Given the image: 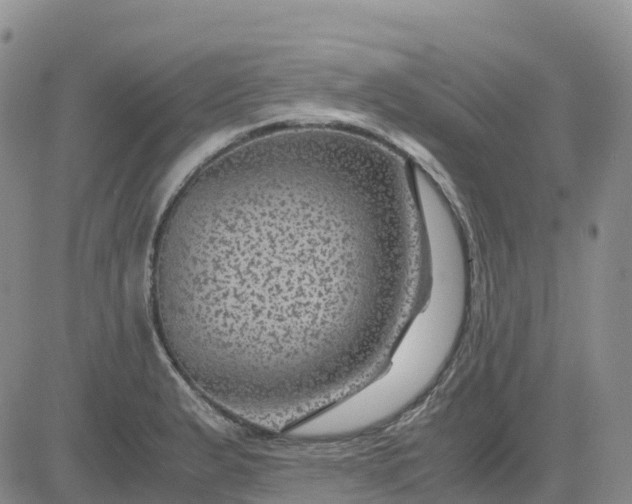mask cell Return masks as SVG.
<instances>
[{
	"label": "cell",
	"instance_id": "6da1fadb",
	"mask_svg": "<svg viewBox=\"0 0 632 504\" xmlns=\"http://www.w3.org/2000/svg\"><path fill=\"white\" fill-rule=\"evenodd\" d=\"M409 191L386 150L339 129L266 131L209 157L152 245L172 363L242 416L353 379L387 344L414 267Z\"/></svg>",
	"mask_w": 632,
	"mask_h": 504
}]
</instances>
